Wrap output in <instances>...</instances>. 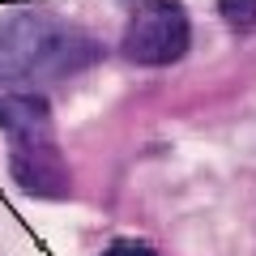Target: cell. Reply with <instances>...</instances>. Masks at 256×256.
<instances>
[{
    "mask_svg": "<svg viewBox=\"0 0 256 256\" xmlns=\"http://www.w3.org/2000/svg\"><path fill=\"white\" fill-rule=\"evenodd\" d=\"M98 56L90 34L56 13L22 9L0 18V82H56Z\"/></svg>",
    "mask_w": 256,
    "mask_h": 256,
    "instance_id": "1",
    "label": "cell"
},
{
    "mask_svg": "<svg viewBox=\"0 0 256 256\" xmlns=\"http://www.w3.org/2000/svg\"><path fill=\"white\" fill-rule=\"evenodd\" d=\"M188 13L175 4V0H150L141 4L124 26V56L132 64H171L188 52Z\"/></svg>",
    "mask_w": 256,
    "mask_h": 256,
    "instance_id": "2",
    "label": "cell"
},
{
    "mask_svg": "<svg viewBox=\"0 0 256 256\" xmlns=\"http://www.w3.org/2000/svg\"><path fill=\"white\" fill-rule=\"evenodd\" d=\"M13 180L34 196H64L68 192V166H64L60 150H56L52 132L43 137H18L9 150Z\"/></svg>",
    "mask_w": 256,
    "mask_h": 256,
    "instance_id": "3",
    "label": "cell"
},
{
    "mask_svg": "<svg viewBox=\"0 0 256 256\" xmlns=\"http://www.w3.org/2000/svg\"><path fill=\"white\" fill-rule=\"evenodd\" d=\"M0 128L9 132V141L52 132L47 102L38 98V94H0Z\"/></svg>",
    "mask_w": 256,
    "mask_h": 256,
    "instance_id": "4",
    "label": "cell"
},
{
    "mask_svg": "<svg viewBox=\"0 0 256 256\" xmlns=\"http://www.w3.org/2000/svg\"><path fill=\"white\" fill-rule=\"evenodd\" d=\"M222 18L230 26H256V0H222Z\"/></svg>",
    "mask_w": 256,
    "mask_h": 256,
    "instance_id": "5",
    "label": "cell"
},
{
    "mask_svg": "<svg viewBox=\"0 0 256 256\" xmlns=\"http://www.w3.org/2000/svg\"><path fill=\"white\" fill-rule=\"evenodd\" d=\"M102 256H154V248L141 239H116L111 248H102Z\"/></svg>",
    "mask_w": 256,
    "mask_h": 256,
    "instance_id": "6",
    "label": "cell"
}]
</instances>
